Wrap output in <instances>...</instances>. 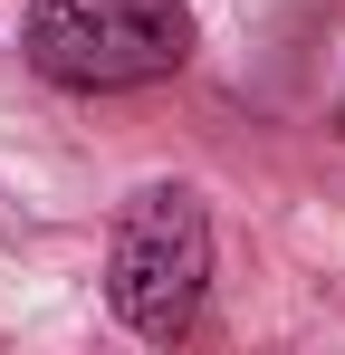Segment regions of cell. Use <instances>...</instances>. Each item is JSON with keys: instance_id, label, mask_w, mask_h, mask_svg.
<instances>
[{"instance_id": "obj_1", "label": "cell", "mask_w": 345, "mask_h": 355, "mask_svg": "<svg viewBox=\"0 0 345 355\" xmlns=\"http://www.w3.org/2000/svg\"><path fill=\"white\" fill-rule=\"evenodd\" d=\"M202 288H211V211L192 182H144L125 192L115 211V240H106V297L134 336H192L202 317Z\"/></svg>"}, {"instance_id": "obj_2", "label": "cell", "mask_w": 345, "mask_h": 355, "mask_svg": "<svg viewBox=\"0 0 345 355\" xmlns=\"http://www.w3.org/2000/svg\"><path fill=\"white\" fill-rule=\"evenodd\" d=\"M192 58V10L182 0H29V67L77 96L154 87Z\"/></svg>"}]
</instances>
